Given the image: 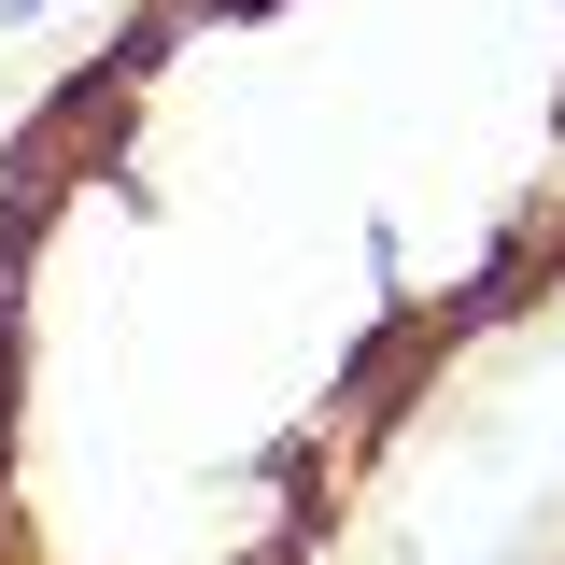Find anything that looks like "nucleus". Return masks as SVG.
<instances>
[{"label":"nucleus","instance_id":"1","mask_svg":"<svg viewBox=\"0 0 565 565\" xmlns=\"http://www.w3.org/2000/svg\"><path fill=\"white\" fill-rule=\"evenodd\" d=\"M29 14H57V0H0V29H29Z\"/></svg>","mask_w":565,"mask_h":565}]
</instances>
